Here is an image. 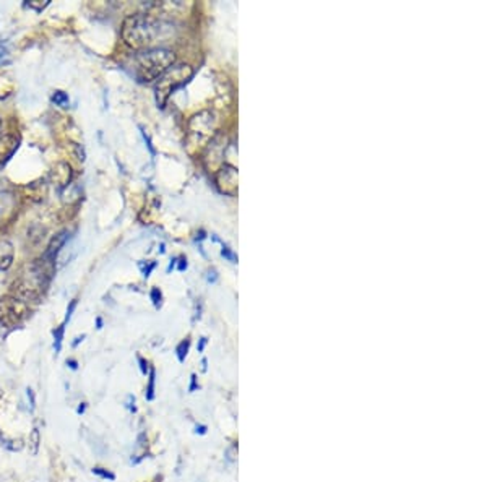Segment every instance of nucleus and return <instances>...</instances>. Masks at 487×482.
Masks as SVG:
<instances>
[{
    "mask_svg": "<svg viewBox=\"0 0 487 482\" xmlns=\"http://www.w3.org/2000/svg\"><path fill=\"white\" fill-rule=\"evenodd\" d=\"M174 25L159 16L148 14L130 15L122 25V39L129 48L145 51L159 48V43H166L174 36Z\"/></svg>",
    "mask_w": 487,
    "mask_h": 482,
    "instance_id": "f257e3e1",
    "label": "nucleus"
},
{
    "mask_svg": "<svg viewBox=\"0 0 487 482\" xmlns=\"http://www.w3.org/2000/svg\"><path fill=\"white\" fill-rule=\"evenodd\" d=\"M176 54L167 48H153L138 51L130 59V70L140 83L156 81L167 68L174 66Z\"/></svg>",
    "mask_w": 487,
    "mask_h": 482,
    "instance_id": "f03ea898",
    "label": "nucleus"
},
{
    "mask_svg": "<svg viewBox=\"0 0 487 482\" xmlns=\"http://www.w3.org/2000/svg\"><path fill=\"white\" fill-rule=\"evenodd\" d=\"M194 77V68L187 63H174L167 70L156 80L155 95L156 103L159 108H164L169 96L177 88H181L187 81Z\"/></svg>",
    "mask_w": 487,
    "mask_h": 482,
    "instance_id": "7ed1b4c3",
    "label": "nucleus"
},
{
    "mask_svg": "<svg viewBox=\"0 0 487 482\" xmlns=\"http://www.w3.org/2000/svg\"><path fill=\"white\" fill-rule=\"evenodd\" d=\"M218 115L210 109L194 114L187 125V145L190 148H199L206 145L216 135Z\"/></svg>",
    "mask_w": 487,
    "mask_h": 482,
    "instance_id": "20e7f679",
    "label": "nucleus"
},
{
    "mask_svg": "<svg viewBox=\"0 0 487 482\" xmlns=\"http://www.w3.org/2000/svg\"><path fill=\"white\" fill-rule=\"evenodd\" d=\"M28 315H30V307L26 302L15 298L14 294L0 299V323L5 327H15V325L25 320Z\"/></svg>",
    "mask_w": 487,
    "mask_h": 482,
    "instance_id": "39448f33",
    "label": "nucleus"
},
{
    "mask_svg": "<svg viewBox=\"0 0 487 482\" xmlns=\"http://www.w3.org/2000/svg\"><path fill=\"white\" fill-rule=\"evenodd\" d=\"M228 148V137L223 132H216L210 142L206 143V150L203 153V162L208 171L216 172L224 164V153Z\"/></svg>",
    "mask_w": 487,
    "mask_h": 482,
    "instance_id": "423d86ee",
    "label": "nucleus"
},
{
    "mask_svg": "<svg viewBox=\"0 0 487 482\" xmlns=\"http://www.w3.org/2000/svg\"><path fill=\"white\" fill-rule=\"evenodd\" d=\"M216 187L221 194L228 197H236L239 190V172L233 164H224L216 171Z\"/></svg>",
    "mask_w": 487,
    "mask_h": 482,
    "instance_id": "0eeeda50",
    "label": "nucleus"
},
{
    "mask_svg": "<svg viewBox=\"0 0 487 482\" xmlns=\"http://www.w3.org/2000/svg\"><path fill=\"white\" fill-rule=\"evenodd\" d=\"M72 177H73L72 167L66 161L57 162V164L52 167V171H51V182L56 184L59 189L68 187V185H70V182H72Z\"/></svg>",
    "mask_w": 487,
    "mask_h": 482,
    "instance_id": "6e6552de",
    "label": "nucleus"
},
{
    "mask_svg": "<svg viewBox=\"0 0 487 482\" xmlns=\"http://www.w3.org/2000/svg\"><path fill=\"white\" fill-rule=\"evenodd\" d=\"M68 241V231H62L59 234L52 237V241L49 242L48 248H46L44 253H43V260L49 261V263H54L56 265V260L59 257V253L62 251V247L66 246V242Z\"/></svg>",
    "mask_w": 487,
    "mask_h": 482,
    "instance_id": "1a4fd4ad",
    "label": "nucleus"
},
{
    "mask_svg": "<svg viewBox=\"0 0 487 482\" xmlns=\"http://www.w3.org/2000/svg\"><path fill=\"white\" fill-rule=\"evenodd\" d=\"M16 210V197L9 190L0 192V221L10 218Z\"/></svg>",
    "mask_w": 487,
    "mask_h": 482,
    "instance_id": "9d476101",
    "label": "nucleus"
},
{
    "mask_svg": "<svg viewBox=\"0 0 487 482\" xmlns=\"http://www.w3.org/2000/svg\"><path fill=\"white\" fill-rule=\"evenodd\" d=\"M15 257V248L11 246V242L2 239L0 241V270L5 271L9 270L11 263H14Z\"/></svg>",
    "mask_w": 487,
    "mask_h": 482,
    "instance_id": "9b49d317",
    "label": "nucleus"
},
{
    "mask_svg": "<svg viewBox=\"0 0 487 482\" xmlns=\"http://www.w3.org/2000/svg\"><path fill=\"white\" fill-rule=\"evenodd\" d=\"M150 379H148V387H147V393H145V397H147L148 402H153L155 399V385H156V370L153 367H150Z\"/></svg>",
    "mask_w": 487,
    "mask_h": 482,
    "instance_id": "f8f14e48",
    "label": "nucleus"
},
{
    "mask_svg": "<svg viewBox=\"0 0 487 482\" xmlns=\"http://www.w3.org/2000/svg\"><path fill=\"white\" fill-rule=\"evenodd\" d=\"M189 347H190V340L189 338H185L184 341L179 342V346L176 347V354H177L179 362L185 361V357H187V354H189Z\"/></svg>",
    "mask_w": 487,
    "mask_h": 482,
    "instance_id": "ddd939ff",
    "label": "nucleus"
},
{
    "mask_svg": "<svg viewBox=\"0 0 487 482\" xmlns=\"http://www.w3.org/2000/svg\"><path fill=\"white\" fill-rule=\"evenodd\" d=\"M52 101H54L57 106H61V108H68V104H70V98H68L67 93H63V91H56L54 95H52Z\"/></svg>",
    "mask_w": 487,
    "mask_h": 482,
    "instance_id": "4468645a",
    "label": "nucleus"
},
{
    "mask_svg": "<svg viewBox=\"0 0 487 482\" xmlns=\"http://www.w3.org/2000/svg\"><path fill=\"white\" fill-rule=\"evenodd\" d=\"M63 332H66V323H62L59 328L54 330V350H56V352H61V350H62Z\"/></svg>",
    "mask_w": 487,
    "mask_h": 482,
    "instance_id": "2eb2a0df",
    "label": "nucleus"
},
{
    "mask_svg": "<svg viewBox=\"0 0 487 482\" xmlns=\"http://www.w3.org/2000/svg\"><path fill=\"white\" fill-rule=\"evenodd\" d=\"M49 4H51V0H30V2H26L25 5L36 11H43Z\"/></svg>",
    "mask_w": 487,
    "mask_h": 482,
    "instance_id": "dca6fc26",
    "label": "nucleus"
},
{
    "mask_svg": "<svg viewBox=\"0 0 487 482\" xmlns=\"http://www.w3.org/2000/svg\"><path fill=\"white\" fill-rule=\"evenodd\" d=\"M93 474L100 476V478H103V479H109V481H114L115 479V476L111 471H108V469H104V468H93Z\"/></svg>",
    "mask_w": 487,
    "mask_h": 482,
    "instance_id": "f3484780",
    "label": "nucleus"
},
{
    "mask_svg": "<svg viewBox=\"0 0 487 482\" xmlns=\"http://www.w3.org/2000/svg\"><path fill=\"white\" fill-rule=\"evenodd\" d=\"M30 444L33 446V455H36L38 453V449H39V431L38 429H34L33 434H31V440H30Z\"/></svg>",
    "mask_w": 487,
    "mask_h": 482,
    "instance_id": "a211bd4d",
    "label": "nucleus"
},
{
    "mask_svg": "<svg viewBox=\"0 0 487 482\" xmlns=\"http://www.w3.org/2000/svg\"><path fill=\"white\" fill-rule=\"evenodd\" d=\"M70 147L73 148L75 158H77L78 161L83 162V161H85V151H83V148H81L80 145H77V143H70Z\"/></svg>",
    "mask_w": 487,
    "mask_h": 482,
    "instance_id": "6ab92c4d",
    "label": "nucleus"
},
{
    "mask_svg": "<svg viewBox=\"0 0 487 482\" xmlns=\"http://www.w3.org/2000/svg\"><path fill=\"white\" fill-rule=\"evenodd\" d=\"M221 255H223L224 258H228V260L231 261V263H237V257H236V255H234L233 252H231V248H229L228 246H223V248H221Z\"/></svg>",
    "mask_w": 487,
    "mask_h": 482,
    "instance_id": "aec40b11",
    "label": "nucleus"
},
{
    "mask_svg": "<svg viewBox=\"0 0 487 482\" xmlns=\"http://www.w3.org/2000/svg\"><path fill=\"white\" fill-rule=\"evenodd\" d=\"M152 300H153V304L155 307H158L159 309V305H161V300H162V294L158 288H153L152 289Z\"/></svg>",
    "mask_w": 487,
    "mask_h": 482,
    "instance_id": "412c9836",
    "label": "nucleus"
},
{
    "mask_svg": "<svg viewBox=\"0 0 487 482\" xmlns=\"http://www.w3.org/2000/svg\"><path fill=\"white\" fill-rule=\"evenodd\" d=\"M140 268H142V273H143V276L145 278H148L150 275H152V271L156 268V261H152V263H140Z\"/></svg>",
    "mask_w": 487,
    "mask_h": 482,
    "instance_id": "4be33fe9",
    "label": "nucleus"
},
{
    "mask_svg": "<svg viewBox=\"0 0 487 482\" xmlns=\"http://www.w3.org/2000/svg\"><path fill=\"white\" fill-rule=\"evenodd\" d=\"M140 130H142V129H140ZM142 135H143V138H145V143H147V148L150 150V153H152V156H156V150H155V147L152 145V140H150V137H148L147 133H145L143 130H142Z\"/></svg>",
    "mask_w": 487,
    "mask_h": 482,
    "instance_id": "5701e85b",
    "label": "nucleus"
},
{
    "mask_svg": "<svg viewBox=\"0 0 487 482\" xmlns=\"http://www.w3.org/2000/svg\"><path fill=\"white\" fill-rule=\"evenodd\" d=\"M75 307H77V299L72 300L70 302V305H68V309H67V315H66V322L70 320V317H72V312L75 310Z\"/></svg>",
    "mask_w": 487,
    "mask_h": 482,
    "instance_id": "b1692460",
    "label": "nucleus"
},
{
    "mask_svg": "<svg viewBox=\"0 0 487 482\" xmlns=\"http://www.w3.org/2000/svg\"><path fill=\"white\" fill-rule=\"evenodd\" d=\"M138 362H140V369H142V374L143 375H147L148 372H150V367H148V362L145 361L143 357H138Z\"/></svg>",
    "mask_w": 487,
    "mask_h": 482,
    "instance_id": "393cba45",
    "label": "nucleus"
},
{
    "mask_svg": "<svg viewBox=\"0 0 487 482\" xmlns=\"http://www.w3.org/2000/svg\"><path fill=\"white\" fill-rule=\"evenodd\" d=\"M197 388H199V385H197V375L194 374L192 377H190V387H189V392H195Z\"/></svg>",
    "mask_w": 487,
    "mask_h": 482,
    "instance_id": "a878e982",
    "label": "nucleus"
},
{
    "mask_svg": "<svg viewBox=\"0 0 487 482\" xmlns=\"http://www.w3.org/2000/svg\"><path fill=\"white\" fill-rule=\"evenodd\" d=\"M185 268H187V258H181V261H179V265H177V270L179 271H184Z\"/></svg>",
    "mask_w": 487,
    "mask_h": 482,
    "instance_id": "bb28decb",
    "label": "nucleus"
},
{
    "mask_svg": "<svg viewBox=\"0 0 487 482\" xmlns=\"http://www.w3.org/2000/svg\"><path fill=\"white\" fill-rule=\"evenodd\" d=\"M206 342H208L206 338H200L199 346H197V350H199V352H203V350H205V346H206Z\"/></svg>",
    "mask_w": 487,
    "mask_h": 482,
    "instance_id": "cd10ccee",
    "label": "nucleus"
},
{
    "mask_svg": "<svg viewBox=\"0 0 487 482\" xmlns=\"http://www.w3.org/2000/svg\"><path fill=\"white\" fill-rule=\"evenodd\" d=\"M67 365H68V367H70V369H77L78 367V364H77V361H73V359H68V361H67Z\"/></svg>",
    "mask_w": 487,
    "mask_h": 482,
    "instance_id": "c85d7f7f",
    "label": "nucleus"
},
{
    "mask_svg": "<svg viewBox=\"0 0 487 482\" xmlns=\"http://www.w3.org/2000/svg\"><path fill=\"white\" fill-rule=\"evenodd\" d=\"M197 434H201V435H205V434H206V427H205V426H200V427H197Z\"/></svg>",
    "mask_w": 487,
    "mask_h": 482,
    "instance_id": "c756f323",
    "label": "nucleus"
},
{
    "mask_svg": "<svg viewBox=\"0 0 487 482\" xmlns=\"http://www.w3.org/2000/svg\"><path fill=\"white\" fill-rule=\"evenodd\" d=\"M176 261H177V258H172V260H171L169 266H167V273H169V271L174 268V266H176Z\"/></svg>",
    "mask_w": 487,
    "mask_h": 482,
    "instance_id": "7c9ffc66",
    "label": "nucleus"
},
{
    "mask_svg": "<svg viewBox=\"0 0 487 482\" xmlns=\"http://www.w3.org/2000/svg\"><path fill=\"white\" fill-rule=\"evenodd\" d=\"M83 338H85V335H83V336H78V338L73 341V347H77V346L80 345V342H81V341H83Z\"/></svg>",
    "mask_w": 487,
    "mask_h": 482,
    "instance_id": "2f4dec72",
    "label": "nucleus"
},
{
    "mask_svg": "<svg viewBox=\"0 0 487 482\" xmlns=\"http://www.w3.org/2000/svg\"><path fill=\"white\" fill-rule=\"evenodd\" d=\"M96 328H100V330L103 328V318L101 317L96 318Z\"/></svg>",
    "mask_w": 487,
    "mask_h": 482,
    "instance_id": "473e14b6",
    "label": "nucleus"
},
{
    "mask_svg": "<svg viewBox=\"0 0 487 482\" xmlns=\"http://www.w3.org/2000/svg\"><path fill=\"white\" fill-rule=\"evenodd\" d=\"M85 408H86L85 403H81V404H80V408H78V414H83V412H85Z\"/></svg>",
    "mask_w": 487,
    "mask_h": 482,
    "instance_id": "72a5a7b5",
    "label": "nucleus"
},
{
    "mask_svg": "<svg viewBox=\"0 0 487 482\" xmlns=\"http://www.w3.org/2000/svg\"><path fill=\"white\" fill-rule=\"evenodd\" d=\"M206 364H208L206 359H203V361H201V365H203V372H206Z\"/></svg>",
    "mask_w": 487,
    "mask_h": 482,
    "instance_id": "f704fd0d",
    "label": "nucleus"
},
{
    "mask_svg": "<svg viewBox=\"0 0 487 482\" xmlns=\"http://www.w3.org/2000/svg\"><path fill=\"white\" fill-rule=\"evenodd\" d=\"M0 127H2V120H0Z\"/></svg>",
    "mask_w": 487,
    "mask_h": 482,
    "instance_id": "c9c22d12",
    "label": "nucleus"
}]
</instances>
